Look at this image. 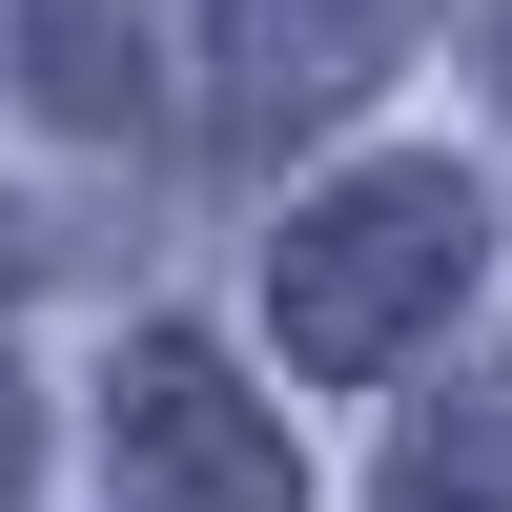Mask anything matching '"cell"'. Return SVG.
I'll return each instance as SVG.
<instances>
[{"label":"cell","mask_w":512,"mask_h":512,"mask_svg":"<svg viewBox=\"0 0 512 512\" xmlns=\"http://www.w3.org/2000/svg\"><path fill=\"white\" fill-rule=\"evenodd\" d=\"M451 287H472V185L451 164H369V185H328L308 226L267 246V328H287V369H410L451 328Z\"/></svg>","instance_id":"1"},{"label":"cell","mask_w":512,"mask_h":512,"mask_svg":"<svg viewBox=\"0 0 512 512\" xmlns=\"http://www.w3.org/2000/svg\"><path fill=\"white\" fill-rule=\"evenodd\" d=\"M103 492L123 512H308L267 390H246L226 349H185V328H144V349L103 369Z\"/></svg>","instance_id":"2"},{"label":"cell","mask_w":512,"mask_h":512,"mask_svg":"<svg viewBox=\"0 0 512 512\" xmlns=\"http://www.w3.org/2000/svg\"><path fill=\"white\" fill-rule=\"evenodd\" d=\"M410 21H431V0H205V123H226L246 164L308 144V123H349L369 82L410 62Z\"/></svg>","instance_id":"3"},{"label":"cell","mask_w":512,"mask_h":512,"mask_svg":"<svg viewBox=\"0 0 512 512\" xmlns=\"http://www.w3.org/2000/svg\"><path fill=\"white\" fill-rule=\"evenodd\" d=\"M21 82H41L62 123H123V103H144V41H123V0H41V21H21Z\"/></svg>","instance_id":"4"},{"label":"cell","mask_w":512,"mask_h":512,"mask_svg":"<svg viewBox=\"0 0 512 512\" xmlns=\"http://www.w3.org/2000/svg\"><path fill=\"white\" fill-rule=\"evenodd\" d=\"M410 512H512V390H472V410L410 431Z\"/></svg>","instance_id":"5"},{"label":"cell","mask_w":512,"mask_h":512,"mask_svg":"<svg viewBox=\"0 0 512 512\" xmlns=\"http://www.w3.org/2000/svg\"><path fill=\"white\" fill-rule=\"evenodd\" d=\"M21 472H41V410H21V369H0V512H21Z\"/></svg>","instance_id":"6"},{"label":"cell","mask_w":512,"mask_h":512,"mask_svg":"<svg viewBox=\"0 0 512 512\" xmlns=\"http://www.w3.org/2000/svg\"><path fill=\"white\" fill-rule=\"evenodd\" d=\"M492 62H512V0H492Z\"/></svg>","instance_id":"7"}]
</instances>
